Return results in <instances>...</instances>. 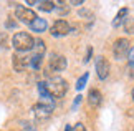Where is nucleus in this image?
<instances>
[{
	"label": "nucleus",
	"instance_id": "obj_1",
	"mask_svg": "<svg viewBox=\"0 0 134 131\" xmlns=\"http://www.w3.org/2000/svg\"><path fill=\"white\" fill-rule=\"evenodd\" d=\"M45 88L51 98H63L68 91V81L61 76H51L45 81Z\"/></svg>",
	"mask_w": 134,
	"mask_h": 131
},
{
	"label": "nucleus",
	"instance_id": "obj_2",
	"mask_svg": "<svg viewBox=\"0 0 134 131\" xmlns=\"http://www.w3.org/2000/svg\"><path fill=\"white\" fill-rule=\"evenodd\" d=\"M12 45L13 48L18 51V53H23V51H28V50H33V45H35V38L30 33L27 32H17L12 38Z\"/></svg>",
	"mask_w": 134,
	"mask_h": 131
},
{
	"label": "nucleus",
	"instance_id": "obj_3",
	"mask_svg": "<svg viewBox=\"0 0 134 131\" xmlns=\"http://www.w3.org/2000/svg\"><path fill=\"white\" fill-rule=\"evenodd\" d=\"M129 40L127 38H118L113 45V55H114L116 60H122L124 56H127L129 53Z\"/></svg>",
	"mask_w": 134,
	"mask_h": 131
},
{
	"label": "nucleus",
	"instance_id": "obj_4",
	"mask_svg": "<svg viewBox=\"0 0 134 131\" xmlns=\"http://www.w3.org/2000/svg\"><path fill=\"white\" fill-rule=\"evenodd\" d=\"M32 111L35 114V118L38 119V121H45V119H48L51 116V111H53V108L48 106V104H45L42 101H38L37 104H33Z\"/></svg>",
	"mask_w": 134,
	"mask_h": 131
},
{
	"label": "nucleus",
	"instance_id": "obj_5",
	"mask_svg": "<svg viewBox=\"0 0 134 131\" xmlns=\"http://www.w3.org/2000/svg\"><path fill=\"white\" fill-rule=\"evenodd\" d=\"M70 32H71V27H70V23L66 22V20H56L50 28V33L53 36H65Z\"/></svg>",
	"mask_w": 134,
	"mask_h": 131
},
{
	"label": "nucleus",
	"instance_id": "obj_6",
	"mask_svg": "<svg viewBox=\"0 0 134 131\" xmlns=\"http://www.w3.org/2000/svg\"><path fill=\"white\" fill-rule=\"evenodd\" d=\"M48 68H50V71H63L66 68V58L63 55L53 53L48 60Z\"/></svg>",
	"mask_w": 134,
	"mask_h": 131
},
{
	"label": "nucleus",
	"instance_id": "obj_7",
	"mask_svg": "<svg viewBox=\"0 0 134 131\" xmlns=\"http://www.w3.org/2000/svg\"><path fill=\"white\" fill-rule=\"evenodd\" d=\"M109 70H111V65L108 58L104 56H98L96 60V71H98V78L99 80H106L108 76H109Z\"/></svg>",
	"mask_w": 134,
	"mask_h": 131
},
{
	"label": "nucleus",
	"instance_id": "obj_8",
	"mask_svg": "<svg viewBox=\"0 0 134 131\" xmlns=\"http://www.w3.org/2000/svg\"><path fill=\"white\" fill-rule=\"evenodd\" d=\"M17 18L23 23H33L37 20V13L30 8H25V7H17Z\"/></svg>",
	"mask_w": 134,
	"mask_h": 131
},
{
	"label": "nucleus",
	"instance_id": "obj_9",
	"mask_svg": "<svg viewBox=\"0 0 134 131\" xmlns=\"http://www.w3.org/2000/svg\"><path fill=\"white\" fill-rule=\"evenodd\" d=\"M12 61H13V68H15V71H23L25 68L30 65V56L22 55V53H15Z\"/></svg>",
	"mask_w": 134,
	"mask_h": 131
},
{
	"label": "nucleus",
	"instance_id": "obj_10",
	"mask_svg": "<svg viewBox=\"0 0 134 131\" xmlns=\"http://www.w3.org/2000/svg\"><path fill=\"white\" fill-rule=\"evenodd\" d=\"M103 101V96H101V91L96 90V88H93V90H90L88 93V103L91 104L93 108H98Z\"/></svg>",
	"mask_w": 134,
	"mask_h": 131
},
{
	"label": "nucleus",
	"instance_id": "obj_11",
	"mask_svg": "<svg viewBox=\"0 0 134 131\" xmlns=\"http://www.w3.org/2000/svg\"><path fill=\"white\" fill-rule=\"evenodd\" d=\"M46 27H48V23H46V20L45 18H40L37 17V20H35L33 23H30V28L33 30V32H37V33H42L46 30Z\"/></svg>",
	"mask_w": 134,
	"mask_h": 131
},
{
	"label": "nucleus",
	"instance_id": "obj_12",
	"mask_svg": "<svg viewBox=\"0 0 134 131\" xmlns=\"http://www.w3.org/2000/svg\"><path fill=\"white\" fill-rule=\"evenodd\" d=\"M127 18V8H121L119 12H118V15L114 17V20H113V27H119V25L122 23V20Z\"/></svg>",
	"mask_w": 134,
	"mask_h": 131
},
{
	"label": "nucleus",
	"instance_id": "obj_13",
	"mask_svg": "<svg viewBox=\"0 0 134 131\" xmlns=\"http://www.w3.org/2000/svg\"><path fill=\"white\" fill-rule=\"evenodd\" d=\"M56 3L51 2V0H43V2H38V8L43 10V12H51V10H55Z\"/></svg>",
	"mask_w": 134,
	"mask_h": 131
},
{
	"label": "nucleus",
	"instance_id": "obj_14",
	"mask_svg": "<svg viewBox=\"0 0 134 131\" xmlns=\"http://www.w3.org/2000/svg\"><path fill=\"white\" fill-rule=\"evenodd\" d=\"M42 61H43V55L33 53V56H30V66L35 68V70H38V68L42 66Z\"/></svg>",
	"mask_w": 134,
	"mask_h": 131
},
{
	"label": "nucleus",
	"instance_id": "obj_15",
	"mask_svg": "<svg viewBox=\"0 0 134 131\" xmlns=\"http://www.w3.org/2000/svg\"><path fill=\"white\" fill-rule=\"evenodd\" d=\"M124 32L127 35H132L134 33V17H129L124 20Z\"/></svg>",
	"mask_w": 134,
	"mask_h": 131
},
{
	"label": "nucleus",
	"instance_id": "obj_16",
	"mask_svg": "<svg viewBox=\"0 0 134 131\" xmlns=\"http://www.w3.org/2000/svg\"><path fill=\"white\" fill-rule=\"evenodd\" d=\"M88 78H90V73H85V75L76 81V90H83L85 85H86V81H88Z\"/></svg>",
	"mask_w": 134,
	"mask_h": 131
},
{
	"label": "nucleus",
	"instance_id": "obj_17",
	"mask_svg": "<svg viewBox=\"0 0 134 131\" xmlns=\"http://www.w3.org/2000/svg\"><path fill=\"white\" fill-rule=\"evenodd\" d=\"M55 8H58V12H60V13H63V15H65V13H68V10H70L68 7H66V3H65V2L56 3V7H55Z\"/></svg>",
	"mask_w": 134,
	"mask_h": 131
},
{
	"label": "nucleus",
	"instance_id": "obj_18",
	"mask_svg": "<svg viewBox=\"0 0 134 131\" xmlns=\"http://www.w3.org/2000/svg\"><path fill=\"white\" fill-rule=\"evenodd\" d=\"M8 38H7V33H0V46L2 48H7L8 46V41H7Z\"/></svg>",
	"mask_w": 134,
	"mask_h": 131
},
{
	"label": "nucleus",
	"instance_id": "obj_19",
	"mask_svg": "<svg viewBox=\"0 0 134 131\" xmlns=\"http://www.w3.org/2000/svg\"><path fill=\"white\" fill-rule=\"evenodd\" d=\"M81 17H88V20H93V12L91 10H80Z\"/></svg>",
	"mask_w": 134,
	"mask_h": 131
},
{
	"label": "nucleus",
	"instance_id": "obj_20",
	"mask_svg": "<svg viewBox=\"0 0 134 131\" xmlns=\"http://www.w3.org/2000/svg\"><path fill=\"white\" fill-rule=\"evenodd\" d=\"M127 61H129V65L134 68V48H131L129 53H127Z\"/></svg>",
	"mask_w": 134,
	"mask_h": 131
},
{
	"label": "nucleus",
	"instance_id": "obj_21",
	"mask_svg": "<svg viewBox=\"0 0 134 131\" xmlns=\"http://www.w3.org/2000/svg\"><path fill=\"white\" fill-rule=\"evenodd\" d=\"M71 131H88V129H86V126H85L83 123H76V124H75V128L71 129Z\"/></svg>",
	"mask_w": 134,
	"mask_h": 131
},
{
	"label": "nucleus",
	"instance_id": "obj_22",
	"mask_svg": "<svg viewBox=\"0 0 134 131\" xmlns=\"http://www.w3.org/2000/svg\"><path fill=\"white\" fill-rule=\"evenodd\" d=\"M5 27H7V28H15V27H17V22H13L12 18H8L7 22H5Z\"/></svg>",
	"mask_w": 134,
	"mask_h": 131
},
{
	"label": "nucleus",
	"instance_id": "obj_23",
	"mask_svg": "<svg viewBox=\"0 0 134 131\" xmlns=\"http://www.w3.org/2000/svg\"><path fill=\"white\" fill-rule=\"evenodd\" d=\"M91 53H93V48H88V51H86V58H85V63H88V61L91 60Z\"/></svg>",
	"mask_w": 134,
	"mask_h": 131
},
{
	"label": "nucleus",
	"instance_id": "obj_24",
	"mask_svg": "<svg viewBox=\"0 0 134 131\" xmlns=\"http://www.w3.org/2000/svg\"><path fill=\"white\" fill-rule=\"evenodd\" d=\"M80 101H81V96H76V99H75V103H73V108H76L80 104Z\"/></svg>",
	"mask_w": 134,
	"mask_h": 131
},
{
	"label": "nucleus",
	"instance_id": "obj_25",
	"mask_svg": "<svg viewBox=\"0 0 134 131\" xmlns=\"http://www.w3.org/2000/svg\"><path fill=\"white\" fill-rule=\"evenodd\" d=\"M71 5H83V0H73V2H70Z\"/></svg>",
	"mask_w": 134,
	"mask_h": 131
},
{
	"label": "nucleus",
	"instance_id": "obj_26",
	"mask_svg": "<svg viewBox=\"0 0 134 131\" xmlns=\"http://www.w3.org/2000/svg\"><path fill=\"white\" fill-rule=\"evenodd\" d=\"M23 131H35V128H33V126H28V124H25Z\"/></svg>",
	"mask_w": 134,
	"mask_h": 131
},
{
	"label": "nucleus",
	"instance_id": "obj_27",
	"mask_svg": "<svg viewBox=\"0 0 134 131\" xmlns=\"http://www.w3.org/2000/svg\"><path fill=\"white\" fill-rule=\"evenodd\" d=\"M65 131H71V128H70V124H68V126L65 128Z\"/></svg>",
	"mask_w": 134,
	"mask_h": 131
},
{
	"label": "nucleus",
	"instance_id": "obj_28",
	"mask_svg": "<svg viewBox=\"0 0 134 131\" xmlns=\"http://www.w3.org/2000/svg\"><path fill=\"white\" fill-rule=\"evenodd\" d=\"M131 96H132V101H134V88H132V93H131Z\"/></svg>",
	"mask_w": 134,
	"mask_h": 131
}]
</instances>
